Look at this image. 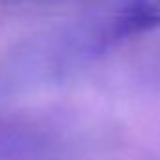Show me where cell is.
<instances>
[{
	"label": "cell",
	"instance_id": "obj_1",
	"mask_svg": "<svg viewBox=\"0 0 160 160\" xmlns=\"http://www.w3.org/2000/svg\"><path fill=\"white\" fill-rule=\"evenodd\" d=\"M160 27V0H122L96 27L89 40L91 53H104L109 47L138 38Z\"/></svg>",
	"mask_w": 160,
	"mask_h": 160
}]
</instances>
